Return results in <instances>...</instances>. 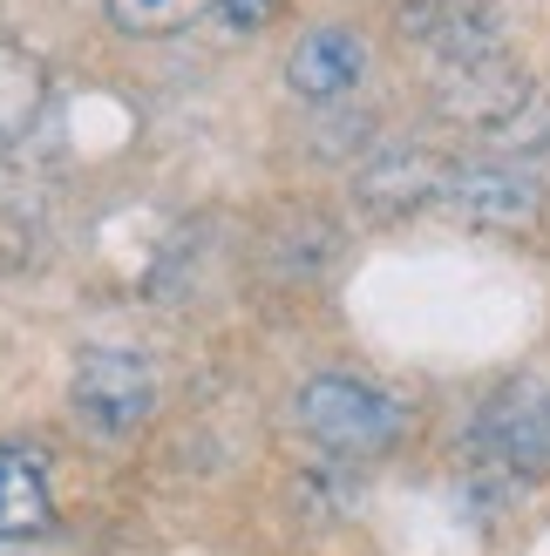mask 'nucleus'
Returning <instances> with one entry per match:
<instances>
[{"instance_id": "obj_9", "label": "nucleus", "mask_w": 550, "mask_h": 556, "mask_svg": "<svg viewBox=\"0 0 550 556\" xmlns=\"http://www.w3.org/2000/svg\"><path fill=\"white\" fill-rule=\"evenodd\" d=\"M217 8H225V21H232V27H265L279 0H217Z\"/></svg>"}, {"instance_id": "obj_4", "label": "nucleus", "mask_w": 550, "mask_h": 556, "mask_svg": "<svg viewBox=\"0 0 550 556\" xmlns=\"http://www.w3.org/2000/svg\"><path fill=\"white\" fill-rule=\"evenodd\" d=\"M361 75H367V41L353 27H313V35H299L292 62H286L292 96H307V102H340L361 89Z\"/></svg>"}, {"instance_id": "obj_7", "label": "nucleus", "mask_w": 550, "mask_h": 556, "mask_svg": "<svg viewBox=\"0 0 550 556\" xmlns=\"http://www.w3.org/2000/svg\"><path fill=\"white\" fill-rule=\"evenodd\" d=\"M35 109H41V62L8 35V21H0V143H14Z\"/></svg>"}, {"instance_id": "obj_3", "label": "nucleus", "mask_w": 550, "mask_h": 556, "mask_svg": "<svg viewBox=\"0 0 550 556\" xmlns=\"http://www.w3.org/2000/svg\"><path fill=\"white\" fill-rule=\"evenodd\" d=\"M476 441L497 468H516V476H543L550 468V394L543 387H510L497 407H483Z\"/></svg>"}, {"instance_id": "obj_6", "label": "nucleus", "mask_w": 550, "mask_h": 556, "mask_svg": "<svg viewBox=\"0 0 550 556\" xmlns=\"http://www.w3.org/2000/svg\"><path fill=\"white\" fill-rule=\"evenodd\" d=\"M48 482H41V462L21 455V448H0V536H35L48 530Z\"/></svg>"}, {"instance_id": "obj_1", "label": "nucleus", "mask_w": 550, "mask_h": 556, "mask_svg": "<svg viewBox=\"0 0 550 556\" xmlns=\"http://www.w3.org/2000/svg\"><path fill=\"white\" fill-rule=\"evenodd\" d=\"M299 428L334 455H374L401 434V401L380 394L374 380L320 374V380L299 387Z\"/></svg>"}, {"instance_id": "obj_2", "label": "nucleus", "mask_w": 550, "mask_h": 556, "mask_svg": "<svg viewBox=\"0 0 550 556\" xmlns=\"http://www.w3.org/2000/svg\"><path fill=\"white\" fill-rule=\"evenodd\" d=\"M68 401H75V421L102 434V441H123L150 421V401H157V387H150V367H143V353H123V346H96V353H82V367L68 380Z\"/></svg>"}, {"instance_id": "obj_5", "label": "nucleus", "mask_w": 550, "mask_h": 556, "mask_svg": "<svg viewBox=\"0 0 550 556\" xmlns=\"http://www.w3.org/2000/svg\"><path fill=\"white\" fill-rule=\"evenodd\" d=\"M449 204L462 217H476V225L516 231V225H530V217H537V177L503 170V163H476V170H462L449 184Z\"/></svg>"}, {"instance_id": "obj_8", "label": "nucleus", "mask_w": 550, "mask_h": 556, "mask_svg": "<svg viewBox=\"0 0 550 556\" xmlns=\"http://www.w3.org/2000/svg\"><path fill=\"white\" fill-rule=\"evenodd\" d=\"M211 8V0H109V21L123 35H177Z\"/></svg>"}]
</instances>
